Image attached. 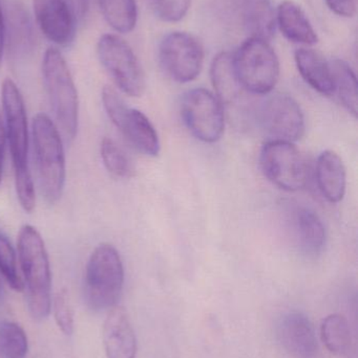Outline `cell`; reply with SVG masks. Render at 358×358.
I'll use <instances>...</instances> for the list:
<instances>
[{
  "label": "cell",
  "instance_id": "6da1fadb",
  "mask_svg": "<svg viewBox=\"0 0 358 358\" xmlns=\"http://www.w3.org/2000/svg\"><path fill=\"white\" fill-rule=\"evenodd\" d=\"M1 98L17 197L21 208L31 213L35 208L36 196L29 167V136L25 101L16 84L8 78L2 83Z\"/></svg>",
  "mask_w": 358,
  "mask_h": 358
},
{
  "label": "cell",
  "instance_id": "7a4b0ae2",
  "mask_svg": "<svg viewBox=\"0 0 358 358\" xmlns=\"http://www.w3.org/2000/svg\"><path fill=\"white\" fill-rule=\"evenodd\" d=\"M17 248L27 286V308L33 319L42 321L52 309V273L46 244L35 227L25 224L19 231Z\"/></svg>",
  "mask_w": 358,
  "mask_h": 358
},
{
  "label": "cell",
  "instance_id": "3957f363",
  "mask_svg": "<svg viewBox=\"0 0 358 358\" xmlns=\"http://www.w3.org/2000/svg\"><path fill=\"white\" fill-rule=\"evenodd\" d=\"M34 157L42 197L50 204L59 201L65 185V155L62 138L56 124L44 113L32 123Z\"/></svg>",
  "mask_w": 358,
  "mask_h": 358
},
{
  "label": "cell",
  "instance_id": "277c9868",
  "mask_svg": "<svg viewBox=\"0 0 358 358\" xmlns=\"http://www.w3.org/2000/svg\"><path fill=\"white\" fill-rule=\"evenodd\" d=\"M42 77L57 128L67 142H71L78 132L79 100L67 61L56 48H48L44 54Z\"/></svg>",
  "mask_w": 358,
  "mask_h": 358
},
{
  "label": "cell",
  "instance_id": "5b68a950",
  "mask_svg": "<svg viewBox=\"0 0 358 358\" xmlns=\"http://www.w3.org/2000/svg\"><path fill=\"white\" fill-rule=\"evenodd\" d=\"M124 285V267L115 246L102 243L95 248L86 264L84 298L94 311L117 306Z\"/></svg>",
  "mask_w": 358,
  "mask_h": 358
},
{
  "label": "cell",
  "instance_id": "8992f818",
  "mask_svg": "<svg viewBox=\"0 0 358 358\" xmlns=\"http://www.w3.org/2000/svg\"><path fill=\"white\" fill-rule=\"evenodd\" d=\"M233 56L235 73L248 94L266 96L281 73L279 57L269 41L248 38Z\"/></svg>",
  "mask_w": 358,
  "mask_h": 358
},
{
  "label": "cell",
  "instance_id": "52a82bcc",
  "mask_svg": "<svg viewBox=\"0 0 358 358\" xmlns=\"http://www.w3.org/2000/svg\"><path fill=\"white\" fill-rule=\"evenodd\" d=\"M103 107L111 123L125 136L126 140L147 157H158L161 149L159 136L149 117L130 108L111 86H104L101 94Z\"/></svg>",
  "mask_w": 358,
  "mask_h": 358
},
{
  "label": "cell",
  "instance_id": "ba28073f",
  "mask_svg": "<svg viewBox=\"0 0 358 358\" xmlns=\"http://www.w3.org/2000/svg\"><path fill=\"white\" fill-rule=\"evenodd\" d=\"M101 64L123 94L138 98L144 92V71L130 44L121 37L105 34L97 44Z\"/></svg>",
  "mask_w": 358,
  "mask_h": 358
},
{
  "label": "cell",
  "instance_id": "9c48e42d",
  "mask_svg": "<svg viewBox=\"0 0 358 358\" xmlns=\"http://www.w3.org/2000/svg\"><path fill=\"white\" fill-rule=\"evenodd\" d=\"M260 163L264 176L284 191H300L308 182L306 159L294 143L268 141L261 150Z\"/></svg>",
  "mask_w": 358,
  "mask_h": 358
},
{
  "label": "cell",
  "instance_id": "30bf717a",
  "mask_svg": "<svg viewBox=\"0 0 358 358\" xmlns=\"http://www.w3.org/2000/svg\"><path fill=\"white\" fill-rule=\"evenodd\" d=\"M204 57L203 44L186 31H172L160 43V64L166 75L178 83L197 79L203 69Z\"/></svg>",
  "mask_w": 358,
  "mask_h": 358
},
{
  "label": "cell",
  "instance_id": "8fae6325",
  "mask_svg": "<svg viewBox=\"0 0 358 358\" xmlns=\"http://www.w3.org/2000/svg\"><path fill=\"white\" fill-rule=\"evenodd\" d=\"M181 113L185 125L198 140L208 144L218 142L225 129L223 104L216 94L195 88L184 94Z\"/></svg>",
  "mask_w": 358,
  "mask_h": 358
},
{
  "label": "cell",
  "instance_id": "7c38bea8",
  "mask_svg": "<svg viewBox=\"0 0 358 358\" xmlns=\"http://www.w3.org/2000/svg\"><path fill=\"white\" fill-rule=\"evenodd\" d=\"M261 129L269 141L294 143L304 136L305 117L296 100L285 94L267 96L256 111Z\"/></svg>",
  "mask_w": 358,
  "mask_h": 358
},
{
  "label": "cell",
  "instance_id": "4fadbf2b",
  "mask_svg": "<svg viewBox=\"0 0 358 358\" xmlns=\"http://www.w3.org/2000/svg\"><path fill=\"white\" fill-rule=\"evenodd\" d=\"M38 27L57 45L73 42L78 21L88 10V0H33Z\"/></svg>",
  "mask_w": 358,
  "mask_h": 358
},
{
  "label": "cell",
  "instance_id": "5bb4252c",
  "mask_svg": "<svg viewBox=\"0 0 358 358\" xmlns=\"http://www.w3.org/2000/svg\"><path fill=\"white\" fill-rule=\"evenodd\" d=\"M277 336L282 348L292 358H315L317 334L308 317L298 311L286 313L277 324Z\"/></svg>",
  "mask_w": 358,
  "mask_h": 358
},
{
  "label": "cell",
  "instance_id": "9a60e30c",
  "mask_svg": "<svg viewBox=\"0 0 358 358\" xmlns=\"http://www.w3.org/2000/svg\"><path fill=\"white\" fill-rule=\"evenodd\" d=\"M103 345L106 358H136L138 345L130 317L124 308L109 311L103 326Z\"/></svg>",
  "mask_w": 358,
  "mask_h": 358
},
{
  "label": "cell",
  "instance_id": "2e32d148",
  "mask_svg": "<svg viewBox=\"0 0 358 358\" xmlns=\"http://www.w3.org/2000/svg\"><path fill=\"white\" fill-rule=\"evenodd\" d=\"M4 33L6 45L12 58L23 59L34 48V31L31 19L19 2H11L4 16Z\"/></svg>",
  "mask_w": 358,
  "mask_h": 358
},
{
  "label": "cell",
  "instance_id": "e0dca14e",
  "mask_svg": "<svg viewBox=\"0 0 358 358\" xmlns=\"http://www.w3.org/2000/svg\"><path fill=\"white\" fill-rule=\"evenodd\" d=\"M291 231L296 243L307 255H319L327 240L325 225L319 215L306 206H296L292 210Z\"/></svg>",
  "mask_w": 358,
  "mask_h": 358
},
{
  "label": "cell",
  "instance_id": "ac0fdd59",
  "mask_svg": "<svg viewBox=\"0 0 358 358\" xmlns=\"http://www.w3.org/2000/svg\"><path fill=\"white\" fill-rule=\"evenodd\" d=\"M315 176L319 191L328 201H342L346 193L347 173L344 162L338 153L324 151L317 159Z\"/></svg>",
  "mask_w": 358,
  "mask_h": 358
},
{
  "label": "cell",
  "instance_id": "d6986e66",
  "mask_svg": "<svg viewBox=\"0 0 358 358\" xmlns=\"http://www.w3.org/2000/svg\"><path fill=\"white\" fill-rule=\"evenodd\" d=\"M277 25L282 34L294 43L313 45L319 42L315 27L296 2L286 0L280 4L277 10Z\"/></svg>",
  "mask_w": 358,
  "mask_h": 358
},
{
  "label": "cell",
  "instance_id": "ffe728a7",
  "mask_svg": "<svg viewBox=\"0 0 358 358\" xmlns=\"http://www.w3.org/2000/svg\"><path fill=\"white\" fill-rule=\"evenodd\" d=\"M210 75L216 96L222 104H237L244 94H248L235 73L233 56L230 52H220L214 57Z\"/></svg>",
  "mask_w": 358,
  "mask_h": 358
},
{
  "label": "cell",
  "instance_id": "44dd1931",
  "mask_svg": "<svg viewBox=\"0 0 358 358\" xmlns=\"http://www.w3.org/2000/svg\"><path fill=\"white\" fill-rule=\"evenodd\" d=\"M294 58L298 73L307 84L324 96L333 94L331 66L319 52L311 48H298Z\"/></svg>",
  "mask_w": 358,
  "mask_h": 358
},
{
  "label": "cell",
  "instance_id": "7402d4cb",
  "mask_svg": "<svg viewBox=\"0 0 358 358\" xmlns=\"http://www.w3.org/2000/svg\"><path fill=\"white\" fill-rule=\"evenodd\" d=\"M243 20L249 38L269 41L277 29V13L271 0H244Z\"/></svg>",
  "mask_w": 358,
  "mask_h": 358
},
{
  "label": "cell",
  "instance_id": "603a6c76",
  "mask_svg": "<svg viewBox=\"0 0 358 358\" xmlns=\"http://www.w3.org/2000/svg\"><path fill=\"white\" fill-rule=\"evenodd\" d=\"M330 66L333 79V94L338 96L343 106L353 115V117H357V79L352 67L340 59L331 61Z\"/></svg>",
  "mask_w": 358,
  "mask_h": 358
},
{
  "label": "cell",
  "instance_id": "cb8c5ba5",
  "mask_svg": "<svg viewBox=\"0 0 358 358\" xmlns=\"http://www.w3.org/2000/svg\"><path fill=\"white\" fill-rule=\"evenodd\" d=\"M321 336L328 351L336 355H345L352 345L350 325L344 315L333 313L322 322Z\"/></svg>",
  "mask_w": 358,
  "mask_h": 358
},
{
  "label": "cell",
  "instance_id": "d4e9b609",
  "mask_svg": "<svg viewBox=\"0 0 358 358\" xmlns=\"http://www.w3.org/2000/svg\"><path fill=\"white\" fill-rule=\"evenodd\" d=\"M105 20L118 33L134 31L138 21L136 0H98Z\"/></svg>",
  "mask_w": 358,
  "mask_h": 358
},
{
  "label": "cell",
  "instance_id": "484cf974",
  "mask_svg": "<svg viewBox=\"0 0 358 358\" xmlns=\"http://www.w3.org/2000/svg\"><path fill=\"white\" fill-rule=\"evenodd\" d=\"M29 342L25 330L13 322L0 323V357L27 358Z\"/></svg>",
  "mask_w": 358,
  "mask_h": 358
},
{
  "label": "cell",
  "instance_id": "4316f807",
  "mask_svg": "<svg viewBox=\"0 0 358 358\" xmlns=\"http://www.w3.org/2000/svg\"><path fill=\"white\" fill-rule=\"evenodd\" d=\"M101 159L107 171L118 178H128L134 173L132 162L121 147L109 138H104L100 146Z\"/></svg>",
  "mask_w": 358,
  "mask_h": 358
},
{
  "label": "cell",
  "instance_id": "83f0119b",
  "mask_svg": "<svg viewBox=\"0 0 358 358\" xmlns=\"http://www.w3.org/2000/svg\"><path fill=\"white\" fill-rule=\"evenodd\" d=\"M0 275L15 292L25 289L17 269L16 252L8 238L0 229Z\"/></svg>",
  "mask_w": 358,
  "mask_h": 358
},
{
  "label": "cell",
  "instance_id": "f1b7e54d",
  "mask_svg": "<svg viewBox=\"0 0 358 358\" xmlns=\"http://www.w3.org/2000/svg\"><path fill=\"white\" fill-rule=\"evenodd\" d=\"M53 307H54L55 321L59 330L64 336H71L75 328V321H74L73 307H71L69 294L65 290L57 294Z\"/></svg>",
  "mask_w": 358,
  "mask_h": 358
},
{
  "label": "cell",
  "instance_id": "f546056e",
  "mask_svg": "<svg viewBox=\"0 0 358 358\" xmlns=\"http://www.w3.org/2000/svg\"><path fill=\"white\" fill-rule=\"evenodd\" d=\"M158 17L166 22H178L186 16L191 0H153Z\"/></svg>",
  "mask_w": 358,
  "mask_h": 358
},
{
  "label": "cell",
  "instance_id": "4dcf8cb0",
  "mask_svg": "<svg viewBox=\"0 0 358 358\" xmlns=\"http://www.w3.org/2000/svg\"><path fill=\"white\" fill-rule=\"evenodd\" d=\"M326 3L338 16L351 18L357 14V0H326Z\"/></svg>",
  "mask_w": 358,
  "mask_h": 358
},
{
  "label": "cell",
  "instance_id": "1f68e13d",
  "mask_svg": "<svg viewBox=\"0 0 358 358\" xmlns=\"http://www.w3.org/2000/svg\"><path fill=\"white\" fill-rule=\"evenodd\" d=\"M6 44V33H4V15L0 3V66H1L2 55Z\"/></svg>",
  "mask_w": 358,
  "mask_h": 358
},
{
  "label": "cell",
  "instance_id": "d6a6232c",
  "mask_svg": "<svg viewBox=\"0 0 358 358\" xmlns=\"http://www.w3.org/2000/svg\"><path fill=\"white\" fill-rule=\"evenodd\" d=\"M6 144V125L2 120L1 113H0V157H4V149Z\"/></svg>",
  "mask_w": 358,
  "mask_h": 358
},
{
  "label": "cell",
  "instance_id": "836d02e7",
  "mask_svg": "<svg viewBox=\"0 0 358 358\" xmlns=\"http://www.w3.org/2000/svg\"><path fill=\"white\" fill-rule=\"evenodd\" d=\"M2 275H0V301L4 299V283H2Z\"/></svg>",
  "mask_w": 358,
  "mask_h": 358
},
{
  "label": "cell",
  "instance_id": "e575fe53",
  "mask_svg": "<svg viewBox=\"0 0 358 358\" xmlns=\"http://www.w3.org/2000/svg\"><path fill=\"white\" fill-rule=\"evenodd\" d=\"M1 161L2 159L0 157V182H1V178H2V166H1Z\"/></svg>",
  "mask_w": 358,
  "mask_h": 358
}]
</instances>
